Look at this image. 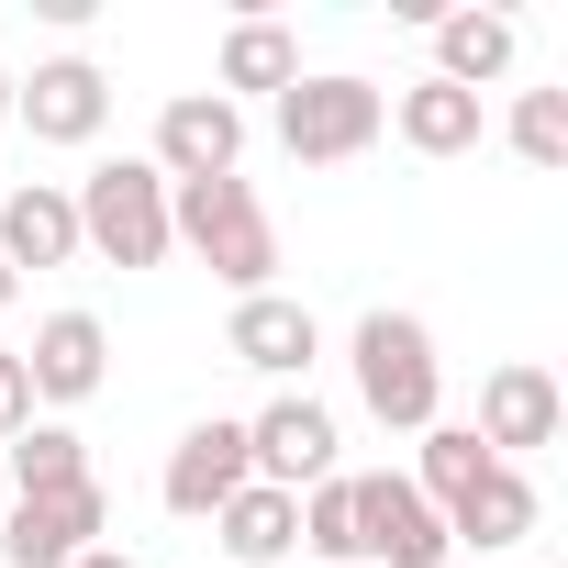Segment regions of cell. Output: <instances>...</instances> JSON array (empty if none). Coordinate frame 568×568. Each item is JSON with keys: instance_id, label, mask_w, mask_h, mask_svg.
Wrapping results in <instances>:
<instances>
[{"instance_id": "6da1fadb", "label": "cell", "mask_w": 568, "mask_h": 568, "mask_svg": "<svg viewBox=\"0 0 568 568\" xmlns=\"http://www.w3.org/2000/svg\"><path fill=\"white\" fill-rule=\"evenodd\" d=\"M346 368H357L368 424H390V435L446 424V357H435V324H424V313H357Z\"/></svg>"}, {"instance_id": "7a4b0ae2", "label": "cell", "mask_w": 568, "mask_h": 568, "mask_svg": "<svg viewBox=\"0 0 568 568\" xmlns=\"http://www.w3.org/2000/svg\"><path fill=\"white\" fill-rule=\"evenodd\" d=\"M168 234L223 278L234 302H256L267 278H278V223H267L256 179H190V190H168Z\"/></svg>"}, {"instance_id": "3957f363", "label": "cell", "mask_w": 568, "mask_h": 568, "mask_svg": "<svg viewBox=\"0 0 568 568\" xmlns=\"http://www.w3.org/2000/svg\"><path fill=\"white\" fill-rule=\"evenodd\" d=\"M68 201H79V245H90V256H112V267H168L179 234H168V179H156L145 156H101Z\"/></svg>"}, {"instance_id": "277c9868", "label": "cell", "mask_w": 568, "mask_h": 568, "mask_svg": "<svg viewBox=\"0 0 568 568\" xmlns=\"http://www.w3.org/2000/svg\"><path fill=\"white\" fill-rule=\"evenodd\" d=\"M390 134V90H368V79H291L278 90V145H291L302 168H346V156H368Z\"/></svg>"}, {"instance_id": "5b68a950", "label": "cell", "mask_w": 568, "mask_h": 568, "mask_svg": "<svg viewBox=\"0 0 568 568\" xmlns=\"http://www.w3.org/2000/svg\"><path fill=\"white\" fill-rule=\"evenodd\" d=\"M101 524H112V490H101V479L23 490L12 524H0V557H12V568H79V557L101 546Z\"/></svg>"}, {"instance_id": "8992f818", "label": "cell", "mask_w": 568, "mask_h": 568, "mask_svg": "<svg viewBox=\"0 0 568 568\" xmlns=\"http://www.w3.org/2000/svg\"><path fill=\"white\" fill-rule=\"evenodd\" d=\"M168 190H190V179H234L245 168V101H223V90H179L168 112H156V156H145Z\"/></svg>"}, {"instance_id": "52a82bcc", "label": "cell", "mask_w": 568, "mask_h": 568, "mask_svg": "<svg viewBox=\"0 0 568 568\" xmlns=\"http://www.w3.org/2000/svg\"><path fill=\"white\" fill-rule=\"evenodd\" d=\"M346 490H357V557H379V568H446V524H435V501L402 468H357Z\"/></svg>"}, {"instance_id": "ba28073f", "label": "cell", "mask_w": 568, "mask_h": 568, "mask_svg": "<svg viewBox=\"0 0 568 568\" xmlns=\"http://www.w3.org/2000/svg\"><path fill=\"white\" fill-rule=\"evenodd\" d=\"M335 446H346V435H335V413H324L313 390H278V402L245 424V457H256V479H267V490H291V501H302L313 479H335Z\"/></svg>"}, {"instance_id": "9c48e42d", "label": "cell", "mask_w": 568, "mask_h": 568, "mask_svg": "<svg viewBox=\"0 0 568 568\" xmlns=\"http://www.w3.org/2000/svg\"><path fill=\"white\" fill-rule=\"evenodd\" d=\"M245 479H256V457H245V424H223V413H212V424H190V435L168 446V468H156V501H168L179 524H212V513H223Z\"/></svg>"}, {"instance_id": "30bf717a", "label": "cell", "mask_w": 568, "mask_h": 568, "mask_svg": "<svg viewBox=\"0 0 568 568\" xmlns=\"http://www.w3.org/2000/svg\"><path fill=\"white\" fill-rule=\"evenodd\" d=\"M12 123H23L34 145H90V134L112 123V79H101L90 57H45L34 79H12Z\"/></svg>"}, {"instance_id": "8fae6325", "label": "cell", "mask_w": 568, "mask_h": 568, "mask_svg": "<svg viewBox=\"0 0 568 568\" xmlns=\"http://www.w3.org/2000/svg\"><path fill=\"white\" fill-rule=\"evenodd\" d=\"M223 357H234V368H256V379H302V368L324 357V324H313L291 291H256V302H234Z\"/></svg>"}, {"instance_id": "7c38bea8", "label": "cell", "mask_w": 568, "mask_h": 568, "mask_svg": "<svg viewBox=\"0 0 568 568\" xmlns=\"http://www.w3.org/2000/svg\"><path fill=\"white\" fill-rule=\"evenodd\" d=\"M23 379H34V402H90V390L112 379V335H101V313H45L34 346H23Z\"/></svg>"}, {"instance_id": "4fadbf2b", "label": "cell", "mask_w": 568, "mask_h": 568, "mask_svg": "<svg viewBox=\"0 0 568 568\" xmlns=\"http://www.w3.org/2000/svg\"><path fill=\"white\" fill-rule=\"evenodd\" d=\"M468 435H479L501 468H513L524 446H557V379H546V368H524V357H513V368H490V379H479V424H468Z\"/></svg>"}, {"instance_id": "5bb4252c", "label": "cell", "mask_w": 568, "mask_h": 568, "mask_svg": "<svg viewBox=\"0 0 568 568\" xmlns=\"http://www.w3.org/2000/svg\"><path fill=\"white\" fill-rule=\"evenodd\" d=\"M79 256V201L57 179H23V190H0V267H68Z\"/></svg>"}, {"instance_id": "9a60e30c", "label": "cell", "mask_w": 568, "mask_h": 568, "mask_svg": "<svg viewBox=\"0 0 568 568\" xmlns=\"http://www.w3.org/2000/svg\"><path fill=\"white\" fill-rule=\"evenodd\" d=\"M212 546H223L234 568H278V557L302 546V501H291V490H267V479H245V490L212 513Z\"/></svg>"}, {"instance_id": "2e32d148", "label": "cell", "mask_w": 568, "mask_h": 568, "mask_svg": "<svg viewBox=\"0 0 568 568\" xmlns=\"http://www.w3.org/2000/svg\"><path fill=\"white\" fill-rule=\"evenodd\" d=\"M390 134H402L413 156H468V145L490 134V112H479V90H446V79H413V90L390 101Z\"/></svg>"}, {"instance_id": "e0dca14e", "label": "cell", "mask_w": 568, "mask_h": 568, "mask_svg": "<svg viewBox=\"0 0 568 568\" xmlns=\"http://www.w3.org/2000/svg\"><path fill=\"white\" fill-rule=\"evenodd\" d=\"M513 45H524L513 12H435V79L446 90H490L513 68Z\"/></svg>"}, {"instance_id": "ac0fdd59", "label": "cell", "mask_w": 568, "mask_h": 568, "mask_svg": "<svg viewBox=\"0 0 568 568\" xmlns=\"http://www.w3.org/2000/svg\"><path fill=\"white\" fill-rule=\"evenodd\" d=\"M524 535H535V479H524V468H490V479L446 513V546H479V557H513Z\"/></svg>"}, {"instance_id": "d6986e66", "label": "cell", "mask_w": 568, "mask_h": 568, "mask_svg": "<svg viewBox=\"0 0 568 568\" xmlns=\"http://www.w3.org/2000/svg\"><path fill=\"white\" fill-rule=\"evenodd\" d=\"M490 468H501V457H490L468 424H424V446H413V468H402V479H413V490L435 501V524H446V513H457V501H468Z\"/></svg>"}, {"instance_id": "ffe728a7", "label": "cell", "mask_w": 568, "mask_h": 568, "mask_svg": "<svg viewBox=\"0 0 568 568\" xmlns=\"http://www.w3.org/2000/svg\"><path fill=\"white\" fill-rule=\"evenodd\" d=\"M291 79H302V45H291V23H256V12H245V23L223 34V68H212V90H223V101H234V90H267V101H278Z\"/></svg>"}, {"instance_id": "44dd1931", "label": "cell", "mask_w": 568, "mask_h": 568, "mask_svg": "<svg viewBox=\"0 0 568 568\" xmlns=\"http://www.w3.org/2000/svg\"><path fill=\"white\" fill-rule=\"evenodd\" d=\"M302 546H313L324 568H357V490H346V468L302 490Z\"/></svg>"}, {"instance_id": "7402d4cb", "label": "cell", "mask_w": 568, "mask_h": 568, "mask_svg": "<svg viewBox=\"0 0 568 568\" xmlns=\"http://www.w3.org/2000/svg\"><path fill=\"white\" fill-rule=\"evenodd\" d=\"M12 479H23V490H68V479H90V446H79L68 424H23V435H12Z\"/></svg>"}, {"instance_id": "603a6c76", "label": "cell", "mask_w": 568, "mask_h": 568, "mask_svg": "<svg viewBox=\"0 0 568 568\" xmlns=\"http://www.w3.org/2000/svg\"><path fill=\"white\" fill-rule=\"evenodd\" d=\"M513 156L524 168H568V90H524L513 101Z\"/></svg>"}, {"instance_id": "cb8c5ba5", "label": "cell", "mask_w": 568, "mask_h": 568, "mask_svg": "<svg viewBox=\"0 0 568 568\" xmlns=\"http://www.w3.org/2000/svg\"><path fill=\"white\" fill-rule=\"evenodd\" d=\"M34 424V379H23V346H0V446Z\"/></svg>"}, {"instance_id": "d4e9b609", "label": "cell", "mask_w": 568, "mask_h": 568, "mask_svg": "<svg viewBox=\"0 0 568 568\" xmlns=\"http://www.w3.org/2000/svg\"><path fill=\"white\" fill-rule=\"evenodd\" d=\"M79 568H134V557H123V546H90V557H79Z\"/></svg>"}, {"instance_id": "484cf974", "label": "cell", "mask_w": 568, "mask_h": 568, "mask_svg": "<svg viewBox=\"0 0 568 568\" xmlns=\"http://www.w3.org/2000/svg\"><path fill=\"white\" fill-rule=\"evenodd\" d=\"M12 291H23V278H12V267H0V313H12Z\"/></svg>"}, {"instance_id": "4316f807", "label": "cell", "mask_w": 568, "mask_h": 568, "mask_svg": "<svg viewBox=\"0 0 568 568\" xmlns=\"http://www.w3.org/2000/svg\"><path fill=\"white\" fill-rule=\"evenodd\" d=\"M0 123H12V68H0Z\"/></svg>"}]
</instances>
